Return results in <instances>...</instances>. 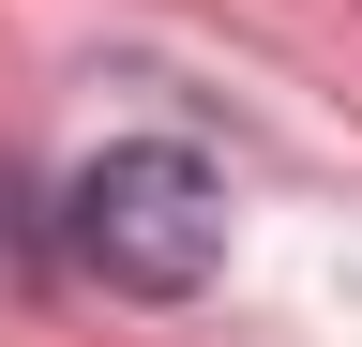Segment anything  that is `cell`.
I'll list each match as a JSON object with an SVG mask.
<instances>
[{"mask_svg": "<svg viewBox=\"0 0 362 347\" xmlns=\"http://www.w3.org/2000/svg\"><path fill=\"white\" fill-rule=\"evenodd\" d=\"M61 242H76V272H106L121 302H197L226 272V182L181 136H121V151H90L61 182Z\"/></svg>", "mask_w": 362, "mask_h": 347, "instance_id": "cell-1", "label": "cell"}]
</instances>
